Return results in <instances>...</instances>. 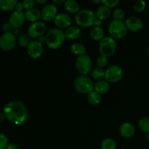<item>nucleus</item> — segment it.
<instances>
[{"instance_id":"42","label":"nucleus","mask_w":149,"mask_h":149,"mask_svg":"<svg viewBox=\"0 0 149 149\" xmlns=\"http://www.w3.org/2000/svg\"><path fill=\"white\" fill-rule=\"evenodd\" d=\"M4 119H6L5 114H4V113H0V121H1V122H3Z\"/></svg>"},{"instance_id":"30","label":"nucleus","mask_w":149,"mask_h":149,"mask_svg":"<svg viewBox=\"0 0 149 149\" xmlns=\"http://www.w3.org/2000/svg\"><path fill=\"white\" fill-rule=\"evenodd\" d=\"M146 7V3L143 0H138L134 4V10L136 13H141L143 11Z\"/></svg>"},{"instance_id":"45","label":"nucleus","mask_w":149,"mask_h":149,"mask_svg":"<svg viewBox=\"0 0 149 149\" xmlns=\"http://www.w3.org/2000/svg\"><path fill=\"white\" fill-rule=\"evenodd\" d=\"M146 139L148 140V141L149 142V132H148V133L146 134Z\"/></svg>"},{"instance_id":"15","label":"nucleus","mask_w":149,"mask_h":149,"mask_svg":"<svg viewBox=\"0 0 149 149\" xmlns=\"http://www.w3.org/2000/svg\"><path fill=\"white\" fill-rule=\"evenodd\" d=\"M126 26L127 29L132 31H138L141 30L143 27V21L141 18L136 17V16H132L127 19Z\"/></svg>"},{"instance_id":"37","label":"nucleus","mask_w":149,"mask_h":149,"mask_svg":"<svg viewBox=\"0 0 149 149\" xmlns=\"http://www.w3.org/2000/svg\"><path fill=\"white\" fill-rule=\"evenodd\" d=\"M15 8H16V11H19V12H23V10H25L23 3H20V2H18V4H17Z\"/></svg>"},{"instance_id":"3","label":"nucleus","mask_w":149,"mask_h":149,"mask_svg":"<svg viewBox=\"0 0 149 149\" xmlns=\"http://www.w3.org/2000/svg\"><path fill=\"white\" fill-rule=\"evenodd\" d=\"M96 15L91 10L83 9L76 14L75 20L77 24L82 27H89L94 25Z\"/></svg>"},{"instance_id":"23","label":"nucleus","mask_w":149,"mask_h":149,"mask_svg":"<svg viewBox=\"0 0 149 149\" xmlns=\"http://www.w3.org/2000/svg\"><path fill=\"white\" fill-rule=\"evenodd\" d=\"M18 4L17 0H1L0 1V7L3 10L10 11L15 8Z\"/></svg>"},{"instance_id":"41","label":"nucleus","mask_w":149,"mask_h":149,"mask_svg":"<svg viewBox=\"0 0 149 149\" xmlns=\"http://www.w3.org/2000/svg\"><path fill=\"white\" fill-rule=\"evenodd\" d=\"M39 41L42 44L45 43V42H46V36H42L41 37H39Z\"/></svg>"},{"instance_id":"38","label":"nucleus","mask_w":149,"mask_h":149,"mask_svg":"<svg viewBox=\"0 0 149 149\" xmlns=\"http://www.w3.org/2000/svg\"><path fill=\"white\" fill-rule=\"evenodd\" d=\"M94 25L96 26V27H100V26L102 25V20L98 18H96Z\"/></svg>"},{"instance_id":"13","label":"nucleus","mask_w":149,"mask_h":149,"mask_svg":"<svg viewBox=\"0 0 149 149\" xmlns=\"http://www.w3.org/2000/svg\"><path fill=\"white\" fill-rule=\"evenodd\" d=\"M54 22L59 29H68L71 26L72 19L68 13H60L57 15Z\"/></svg>"},{"instance_id":"14","label":"nucleus","mask_w":149,"mask_h":149,"mask_svg":"<svg viewBox=\"0 0 149 149\" xmlns=\"http://www.w3.org/2000/svg\"><path fill=\"white\" fill-rule=\"evenodd\" d=\"M26 19V15L23 12L15 11L10 15V18H9V23L14 29H18L24 23Z\"/></svg>"},{"instance_id":"10","label":"nucleus","mask_w":149,"mask_h":149,"mask_svg":"<svg viewBox=\"0 0 149 149\" xmlns=\"http://www.w3.org/2000/svg\"><path fill=\"white\" fill-rule=\"evenodd\" d=\"M46 31V25L42 21L34 22L31 23L28 29V33L31 37L39 38L43 36Z\"/></svg>"},{"instance_id":"11","label":"nucleus","mask_w":149,"mask_h":149,"mask_svg":"<svg viewBox=\"0 0 149 149\" xmlns=\"http://www.w3.org/2000/svg\"><path fill=\"white\" fill-rule=\"evenodd\" d=\"M43 44L39 40H32L27 47V52L32 58H39L43 54Z\"/></svg>"},{"instance_id":"22","label":"nucleus","mask_w":149,"mask_h":149,"mask_svg":"<svg viewBox=\"0 0 149 149\" xmlns=\"http://www.w3.org/2000/svg\"><path fill=\"white\" fill-rule=\"evenodd\" d=\"M90 36L95 41H101L104 38V31L101 27H93L90 30Z\"/></svg>"},{"instance_id":"4","label":"nucleus","mask_w":149,"mask_h":149,"mask_svg":"<svg viewBox=\"0 0 149 149\" xmlns=\"http://www.w3.org/2000/svg\"><path fill=\"white\" fill-rule=\"evenodd\" d=\"M76 90L82 94H89L93 91L95 84L90 77L87 76H79L74 82Z\"/></svg>"},{"instance_id":"35","label":"nucleus","mask_w":149,"mask_h":149,"mask_svg":"<svg viewBox=\"0 0 149 149\" xmlns=\"http://www.w3.org/2000/svg\"><path fill=\"white\" fill-rule=\"evenodd\" d=\"M23 4L24 6L25 10H30V9L34 8V4H35V1L33 0H24L23 1Z\"/></svg>"},{"instance_id":"9","label":"nucleus","mask_w":149,"mask_h":149,"mask_svg":"<svg viewBox=\"0 0 149 149\" xmlns=\"http://www.w3.org/2000/svg\"><path fill=\"white\" fill-rule=\"evenodd\" d=\"M16 36L13 32L4 33L0 38V47L4 51H9L15 47Z\"/></svg>"},{"instance_id":"17","label":"nucleus","mask_w":149,"mask_h":149,"mask_svg":"<svg viewBox=\"0 0 149 149\" xmlns=\"http://www.w3.org/2000/svg\"><path fill=\"white\" fill-rule=\"evenodd\" d=\"M95 91L99 94H106L110 90V84L106 80H98L95 83Z\"/></svg>"},{"instance_id":"34","label":"nucleus","mask_w":149,"mask_h":149,"mask_svg":"<svg viewBox=\"0 0 149 149\" xmlns=\"http://www.w3.org/2000/svg\"><path fill=\"white\" fill-rule=\"evenodd\" d=\"M102 3L103 4V5L106 6L109 8H112V7H114L118 5L119 1V0H102Z\"/></svg>"},{"instance_id":"7","label":"nucleus","mask_w":149,"mask_h":149,"mask_svg":"<svg viewBox=\"0 0 149 149\" xmlns=\"http://www.w3.org/2000/svg\"><path fill=\"white\" fill-rule=\"evenodd\" d=\"M123 76V70L118 65H110L106 70L105 79L109 82L114 83L119 81Z\"/></svg>"},{"instance_id":"44","label":"nucleus","mask_w":149,"mask_h":149,"mask_svg":"<svg viewBox=\"0 0 149 149\" xmlns=\"http://www.w3.org/2000/svg\"><path fill=\"white\" fill-rule=\"evenodd\" d=\"M93 2L96 3V4H97V3H100V2H102V1H100V0H93Z\"/></svg>"},{"instance_id":"39","label":"nucleus","mask_w":149,"mask_h":149,"mask_svg":"<svg viewBox=\"0 0 149 149\" xmlns=\"http://www.w3.org/2000/svg\"><path fill=\"white\" fill-rule=\"evenodd\" d=\"M7 149H20V148H19V147L17 146L16 144L10 143V145L8 146V147H7Z\"/></svg>"},{"instance_id":"18","label":"nucleus","mask_w":149,"mask_h":149,"mask_svg":"<svg viewBox=\"0 0 149 149\" xmlns=\"http://www.w3.org/2000/svg\"><path fill=\"white\" fill-rule=\"evenodd\" d=\"M25 15H26V18L32 23L39 21V20L42 17L41 12L36 8H32L26 10L25 12Z\"/></svg>"},{"instance_id":"33","label":"nucleus","mask_w":149,"mask_h":149,"mask_svg":"<svg viewBox=\"0 0 149 149\" xmlns=\"http://www.w3.org/2000/svg\"><path fill=\"white\" fill-rule=\"evenodd\" d=\"M96 63H97V66L99 68H102L106 66L108 63V59L107 57L103 56V55H100V56L97 57V61H96Z\"/></svg>"},{"instance_id":"20","label":"nucleus","mask_w":149,"mask_h":149,"mask_svg":"<svg viewBox=\"0 0 149 149\" xmlns=\"http://www.w3.org/2000/svg\"><path fill=\"white\" fill-rule=\"evenodd\" d=\"M111 15V10L110 8L105 5H101L96 10L95 15L96 17L100 20H106V19L109 18V16Z\"/></svg>"},{"instance_id":"8","label":"nucleus","mask_w":149,"mask_h":149,"mask_svg":"<svg viewBox=\"0 0 149 149\" xmlns=\"http://www.w3.org/2000/svg\"><path fill=\"white\" fill-rule=\"evenodd\" d=\"M76 67L77 70L83 74L90 72L93 68V63L90 57L87 54L79 56L76 60Z\"/></svg>"},{"instance_id":"16","label":"nucleus","mask_w":149,"mask_h":149,"mask_svg":"<svg viewBox=\"0 0 149 149\" xmlns=\"http://www.w3.org/2000/svg\"><path fill=\"white\" fill-rule=\"evenodd\" d=\"M119 132L121 135L125 138H130L135 134V127L130 122H125L120 126Z\"/></svg>"},{"instance_id":"5","label":"nucleus","mask_w":149,"mask_h":149,"mask_svg":"<svg viewBox=\"0 0 149 149\" xmlns=\"http://www.w3.org/2000/svg\"><path fill=\"white\" fill-rule=\"evenodd\" d=\"M116 45L114 39L111 36H105L99 43V52L101 55L106 57H110L116 52Z\"/></svg>"},{"instance_id":"40","label":"nucleus","mask_w":149,"mask_h":149,"mask_svg":"<svg viewBox=\"0 0 149 149\" xmlns=\"http://www.w3.org/2000/svg\"><path fill=\"white\" fill-rule=\"evenodd\" d=\"M52 1L55 4H63V3H65V0H52Z\"/></svg>"},{"instance_id":"1","label":"nucleus","mask_w":149,"mask_h":149,"mask_svg":"<svg viewBox=\"0 0 149 149\" xmlns=\"http://www.w3.org/2000/svg\"><path fill=\"white\" fill-rule=\"evenodd\" d=\"M3 111L6 119L15 125H23L28 119L27 108L24 103L18 100L9 102L5 105Z\"/></svg>"},{"instance_id":"19","label":"nucleus","mask_w":149,"mask_h":149,"mask_svg":"<svg viewBox=\"0 0 149 149\" xmlns=\"http://www.w3.org/2000/svg\"><path fill=\"white\" fill-rule=\"evenodd\" d=\"M65 36L70 39H77L81 36V29L76 26H71L65 30Z\"/></svg>"},{"instance_id":"29","label":"nucleus","mask_w":149,"mask_h":149,"mask_svg":"<svg viewBox=\"0 0 149 149\" xmlns=\"http://www.w3.org/2000/svg\"><path fill=\"white\" fill-rule=\"evenodd\" d=\"M31 41V36L29 33H23L20 35L18 38V43L21 47H27L30 44Z\"/></svg>"},{"instance_id":"25","label":"nucleus","mask_w":149,"mask_h":149,"mask_svg":"<svg viewBox=\"0 0 149 149\" xmlns=\"http://www.w3.org/2000/svg\"><path fill=\"white\" fill-rule=\"evenodd\" d=\"M87 100L92 105H97L101 101V96L99 93L93 90L87 95Z\"/></svg>"},{"instance_id":"24","label":"nucleus","mask_w":149,"mask_h":149,"mask_svg":"<svg viewBox=\"0 0 149 149\" xmlns=\"http://www.w3.org/2000/svg\"><path fill=\"white\" fill-rule=\"evenodd\" d=\"M71 50L74 55H79V56H81V55H85L86 54L85 47L84 46V45L79 43V42H75V43L72 44Z\"/></svg>"},{"instance_id":"46","label":"nucleus","mask_w":149,"mask_h":149,"mask_svg":"<svg viewBox=\"0 0 149 149\" xmlns=\"http://www.w3.org/2000/svg\"><path fill=\"white\" fill-rule=\"evenodd\" d=\"M148 55H149V46H148Z\"/></svg>"},{"instance_id":"6","label":"nucleus","mask_w":149,"mask_h":149,"mask_svg":"<svg viewBox=\"0 0 149 149\" xmlns=\"http://www.w3.org/2000/svg\"><path fill=\"white\" fill-rule=\"evenodd\" d=\"M127 27L126 23L122 20H113L111 22L109 26V31L113 37L116 39H122L125 37L127 33Z\"/></svg>"},{"instance_id":"27","label":"nucleus","mask_w":149,"mask_h":149,"mask_svg":"<svg viewBox=\"0 0 149 149\" xmlns=\"http://www.w3.org/2000/svg\"><path fill=\"white\" fill-rule=\"evenodd\" d=\"M138 126L140 129L144 132L148 133L149 132V117L144 116L141 118L138 122Z\"/></svg>"},{"instance_id":"21","label":"nucleus","mask_w":149,"mask_h":149,"mask_svg":"<svg viewBox=\"0 0 149 149\" xmlns=\"http://www.w3.org/2000/svg\"><path fill=\"white\" fill-rule=\"evenodd\" d=\"M64 6L65 10L71 13H77L79 11V4L76 0H66Z\"/></svg>"},{"instance_id":"43","label":"nucleus","mask_w":149,"mask_h":149,"mask_svg":"<svg viewBox=\"0 0 149 149\" xmlns=\"http://www.w3.org/2000/svg\"><path fill=\"white\" fill-rule=\"evenodd\" d=\"M36 2L39 3V4H45L47 2V0H36Z\"/></svg>"},{"instance_id":"26","label":"nucleus","mask_w":149,"mask_h":149,"mask_svg":"<svg viewBox=\"0 0 149 149\" xmlns=\"http://www.w3.org/2000/svg\"><path fill=\"white\" fill-rule=\"evenodd\" d=\"M100 146L102 149H116V143L113 138H106L103 140Z\"/></svg>"},{"instance_id":"2","label":"nucleus","mask_w":149,"mask_h":149,"mask_svg":"<svg viewBox=\"0 0 149 149\" xmlns=\"http://www.w3.org/2000/svg\"><path fill=\"white\" fill-rule=\"evenodd\" d=\"M65 33L62 29L56 28L51 29L48 31L46 35L47 45L50 49H58L65 42Z\"/></svg>"},{"instance_id":"28","label":"nucleus","mask_w":149,"mask_h":149,"mask_svg":"<svg viewBox=\"0 0 149 149\" xmlns=\"http://www.w3.org/2000/svg\"><path fill=\"white\" fill-rule=\"evenodd\" d=\"M106 75V71L103 69L102 68H93V70H92V77L95 79L101 80L103 77H105Z\"/></svg>"},{"instance_id":"31","label":"nucleus","mask_w":149,"mask_h":149,"mask_svg":"<svg viewBox=\"0 0 149 149\" xmlns=\"http://www.w3.org/2000/svg\"><path fill=\"white\" fill-rule=\"evenodd\" d=\"M125 12L121 8H116L113 13V17L116 20H122L125 17Z\"/></svg>"},{"instance_id":"36","label":"nucleus","mask_w":149,"mask_h":149,"mask_svg":"<svg viewBox=\"0 0 149 149\" xmlns=\"http://www.w3.org/2000/svg\"><path fill=\"white\" fill-rule=\"evenodd\" d=\"M12 28L13 27L9 23H4L2 26V30L4 33H9V32H11Z\"/></svg>"},{"instance_id":"12","label":"nucleus","mask_w":149,"mask_h":149,"mask_svg":"<svg viewBox=\"0 0 149 149\" xmlns=\"http://www.w3.org/2000/svg\"><path fill=\"white\" fill-rule=\"evenodd\" d=\"M41 14L44 20L50 21L53 19L55 20L58 15V8L54 4H47L42 7Z\"/></svg>"},{"instance_id":"32","label":"nucleus","mask_w":149,"mask_h":149,"mask_svg":"<svg viewBox=\"0 0 149 149\" xmlns=\"http://www.w3.org/2000/svg\"><path fill=\"white\" fill-rule=\"evenodd\" d=\"M9 145L7 137L4 133H0V149H7Z\"/></svg>"}]
</instances>
